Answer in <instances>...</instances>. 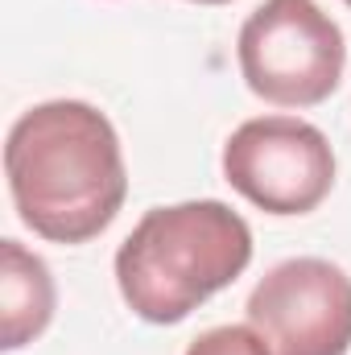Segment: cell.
<instances>
[{"label": "cell", "mask_w": 351, "mask_h": 355, "mask_svg": "<svg viewBox=\"0 0 351 355\" xmlns=\"http://www.w3.org/2000/svg\"><path fill=\"white\" fill-rule=\"evenodd\" d=\"M4 178L21 223L54 244H87L128 198V170L112 120L83 99H50L17 116Z\"/></svg>", "instance_id": "1"}, {"label": "cell", "mask_w": 351, "mask_h": 355, "mask_svg": "<svg viewBox=\"0 0 351 355\" xmlns=\"http://www.w3.org/2000/svg\"><path fill=\"white\" fill-rule=\"evenodd\" d=\"M252 261V227L219 198L153 207L116 252V285L124 306L174 327L207 297L228 289Z\"/></svg>", "instance_id": "2"}, {"label": "cell", "mask_w": 351, "mask_h": 355, "mask_svg": "<svg viewBox=\"0 0 351 355\" xmlns=\"http://www.w3.org/2000/svg\"><path fill=\"white\" fill-rule=\"evenodd\" d=\"M236 58L248 91L264 103L314 107L339 87L348 42L314 0H264L240 25Z\"/></svg>", "instance_id": "3"}, {"label": "cell", "mask_w": 351, "mask_h": 355, "mask_svg": "<svg viewBox=\"0 0 351 355\" xmlns=\"http://www.w3.org/2000/svg\"><path fill=\"white\" fill-rule=\"evenodd\" d=\"M223 178L268 215H310L335 186V149L298 116H257L228 137Z\"/></svg>", "instance_id": "4"}, {"label": "cell", "mask_w": 351, "mask_h": 355, "mask_svg": "<svg viewBox=\"0 0 351 355\" xmlns=\"http://www.w3.org/2000/svg\"><path fill=\"white\" fill-rule=\"evenodd\" d=\"M248 327L273 355H348L351 277L335 261H281L248 293Z\"/></svg>", "instance_id": "5"}, {"label": "cell", "mask_w": 351, "mask_h": 355, "mask_svg": "<svg viewBox=\"0 0 351 355\" xmlns=\"http://www.w3.org/2000/svg\"><path fill=\"white\" fill-rule=\"evenodd\" d=\"M58 293L42 257H33L21 240H0V347L21 352L33 343L54 318Z\"/></svg>", "instance_id": "6"}, {"label": "cell", "mask_w": 351, "mask_h": 355, "mask_svg": "<svg viewBox=\"0 0 351 355\" xmlns=\"http://www.w3.org/2000/svg\"><path fill=\"white\" fill-rule=\"evenodd\" d=\"M186 355H273V352L252 327H211L186 347Z\"/></svg>", "instance_id": "7"}, {"label": "cell", "mask_w": 351, "mask_h": 355, "mask_svg": "<svg viewBox=\"0 0 351 355\" xmlns=\"http://www.w3.org/2000/svg\"><path fill=\"white\" fill-rule=\"evenodd\" d=\"M194 4H228V0H194Z\"/></svg>", "instance_id": "8"}, {"label": "cell", "mask_w": 351, "mask_h": 355, "mask_svg": "<svg viewBox=\"0 0 351 355\" xmlns=\"http://www.w3.org/2000/svg\"><path fill=\"white\" fill-rule=\"evenodd\" d=\"M343 4H351V0H343Z\"/></svg>", "instance_id": "9"}]
</instances>
